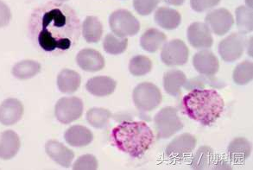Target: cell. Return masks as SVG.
<instances>
[{
  "mask_svg": "<svg viewBox=\"0 0 253 170\" xmlns=\"http://www.w3.org/2000/svg\"><path fill=\"white\" fill-rule=\"evenodd\" d=\"M116 86V82L108 76H96L88 80L85 84L87 92L96 97L111 95Z\"/></svg>",
  "mask_w": 253,
  "mask_h": 170,
  "instance_id": "17",
  "label": "cell"
},
{
  "mask_svg": "<svg viewBox=\"0 0 253 170\" xmlns=\"http://www.w3.org/2000/svg\"><path fill=\"white\" fill-rule=\"evenodd\" d=\"M167 38L164 32L158 29H150L142 35L140 45L145 51L155 53L165 44Z\"/></svg>",
  "mask_w": 253,
  "mask_h": 170,
  "instance_id": "24",
  "label": "cell"
},
{
  "mask_svg": "<svg viewBox=\"0 0 253 170\" xmlns=\"http://www.w3.org/2000/svg\"><path fill=\"white\" fill-rule=\"evenodd\" d=\"M24 115V106L20 100L7 99L0 105V123L4 126H13Z\"/></svg>",
  "mask_w": 253,
  "mask_h": 170,
  "instance_id": "14",
  "label": "cell"
},
{
  "mask_svg": "<svg viewBox=\"0 0 253 170\" xmlns=\"http://www.w3.org/2000/svg\"><path fill=\"white\" fill-rule=\"evenodd\" d=\"M99 164L96 157L92 155H84L79 157L73 165L75 170H96Z\"/></svg>",
  "mask_w": 253,
  "mask_h": 170,
  "instance_id": "35",
  "label": "cell"
},
{
  "mask_svg": "<svg viewBox=\"0 0 253 170\" xmlns=\"http://www.w3.org/2000/svg\"><path fill=\"white\" fill-rule=\"evenodd\" d=\"M112 118V113L107 109L94 107L88 110L86 113L87 122L94 128L102 129L107 126L110 119Z\"/></svg>",
  "mask_w": 253,
  "mask_h": 170,
  "instance_id": "30",
  "label": "cell"
},
{
  "mask_svg": "<svg viewBox=\"0 0 253 170\" xmlns=\"http://www.w3.org/2000/svg\"><path fill=\"white\" fill-rule=\"evenodd\" d=\"M111 138L120 151L134 158L142 157L154 143L152 129L142 121L121 123L113 128Z\"/></svg>",
  "mask_w": 253,
  "mask_h": 170,
  "instance_id": "3",
  "label": "cell"
},
{
  "mask_svg": "<svg viewBox=\"0 0 253 170\" xmlns=\"http://www.w3.org/2000/svg\"><path fill=\"white\" fill-rule=\"evenodd\" d=\"M162 1L167 4L174 5V6H180L185 2V0H162Z\"/></svg>",
  "mask_w": 253,
  "mask_h": 170,
  "instance_id": "38",
  "label": "cell"
},
{
  "mask_svg": "<svg viewBox=\"0 0 253 170\" xmlns=\"http://www.w3.org/2000/svg\"><path fill=\"white\" fill-rule=\"evenodd\" d=\"M11 12L6 3L0 0V28H3L10 24Z\"/></svg>",
  "mask_w": 253,
  "mask_h": 170,
  "instance_id": "37",
  "label": "cell"
},
{
  "mask_svg": "<svg viewBox=\"0 0 253 170\" xmlns=\"http://www.w3.org/2000/svg\"><path fill=\"white\" fill-rule=\"evenodd\" d=\"M211 85V86H214L217 88H220L224 86V84L222 82H220L218 79H213L212 76H198L196 78L190 79L188 80L185 83L184 86L185 89L187 90H190V89L195 88H203L205 85Z\"/></svg>",
  "mask_w": 253,
  "mask_h": 170,
  "instance_id": "33",
  "label": "cell"
},
{
  "mask_svg": "<svg viewBox=\"0 0 253 170\" xmlns=\"http://www.w3.org/2000/svg\"><path fill=\"white\" fill-rule=\"evenodd\" d=\"M187 37L192 47L197 49L210 48L213 43L212 33L207 24L195 22L188 28Z\"/></svg>",
  "mask_w": 253,
  "mask_h": 170,
  "instance_id": "12",
  "label": "cell"
},
{
  "mask_svg": "<svg viewBox=\"0 0 253 170\" xmlns=\"http://www.w3.org/2000/svg\"><path fill=\"white\" fill-rule=\"evenodd\" d=\"M155 129L159 139H167L183 128V124L178 116L177 110L167 106L157 113L154 118Z\"/></svg>",
  "mask_w": 253,
  "mask_h": 170,
  "instance_id": "4",
  "label": "cell"
},
{
  "mask_svg": "<svg viewBox=\"0 0 253 170\" xmlns=\"http://www.w3.org/2000/svg\"><path fill=\"white\" fill-rule=\"evenodd\" d=\"M220 0H190L192 9L197 12L210 10L219 4Z\"/></svg>",
  "mask_w": 253,
  "mask_h": 170,
  "instance_id": "36",
  "label": "cell"
},
{
  "mask_svg": "<svg viewBox=\"0 0 253 170\" xmlns=\"http://www.w3.org/2000/svg\"><path fill=\"white\" fill-rule=\"evenodd\" d=\"M76 62L80 68L86 72L100 71L106 62L103 55L92 48H84L77 54Z\"/></svg>",
  "mask_w": 253,
  "mask_h": 170,
  "instance_id": "15",
  "label": "cell"
},
{
  "mask_svg": "<svg viewBox=\"0 0 253 170\" xmlns=\"http://www.w3.org/2000/svg\"><path fill=\"white\" fill-rule=\"evenodd\" d=\"M227 153L231 160L236 164H241L250 157L252 144L247 138L238 137L229 143Z\"/></svg>",
  "mask_w": 253,
  "mask_h": 170,
  "instance_id": "21",
  "label": "cell"
},
{
  "mask_svg": "<svg viewBox=\"0 0 253 170\" xmlns=\"http://www.w3.org/2000/svg\"><path fill=\"white\" fill-rule=\"evenodd\" d=\"M196 143L195 136L189 133H183L171 141L166 148L165 154L170 159L181 160L193 152Z\"/></svg>",
  "mask_w": 253,
  "mask_h": 170,
  "instance_id": "11",
  "label": "cell"
},
{
  "mask_svg": "<svg viewBox=\"0 0 253 170\" xmlns=\"http://www.w3.org/2000/svg\"><path fill=\"white\" fill-rule=\"evenodd\" d=\"M193 65L196 71L206 76H213L219 69L218 58L209 49H203L196 53L193 57Z\"/></svg>",
  "mask_w": 253,
  "mask_h": 170,
  "instance_id": "13",
  "label": "cell"
},
{
  "mask_svg": "<svg viewBox=\"0 0 253 170\" xmlns=\"http://www.w3.org/2000/svg\"><path fill=\"white\" fill-rule=\"evenodd\" d=\"M152 69V62L144 55H137L132 58L129 64V70L134 76H143L147 75Z\"/></svg>",
  "mask_w": 253,
  "mask_h": 170,
  "instance_id": "32",
  "label": "cell"
},
{
  "mask_svg": "<svg viewBox=\"0 0 253 170\" xmlns=\"http://www.w3.org/2000/svg\"><path fill=\"white\" fill-rule=\"evenodd\" d=\"M128 39L120 38L114 34H107L103 41L104 50L110 55H117L126 50Z\"/></svg>",
  "mask_w": 253,
  "mask_h": 170,
  "instance_id": "29",
  "label": "cell"
},
{
  "mask_svg": "<svg viewBox=\"0 0 253 170\" xmlns=\"http://www.w3.org/2000/svg\"><path fill=\"white\" fill-rule=\"evenodd\" d=\"M132 98L137 109L147 113L156 109L161 104L163 96L160 89L153 83L143 82L134 89Z\"/></svg>",
  "mask_w": 253,
  "mask_h": 170,
  "instance_id": "5",
  "label": "cell"
},
{
  "mask_svg": "<svg viewBox=\"0 0 253 170\" xmlns=\"http://www.w3.org/2000/svg\"><path fill=\"white\" fill-rule=\"evenodd\" d=\"M109 24L113 34L118 38L133 37L140 31L139 21L129 10L114 11L110 16Z\"/></svg>",
  "mask_w": 253,
  "mask_h": 170,
  "instance_id": "6",
  "label": "cell"
},
{
  "mask_svg": "<svg viewBox=\"0 0 253 170\" xmlns=\"http://www.w3.org/2000/svg\"><path fill=\"white\" fill-rule=\"evenodd\" d=\"M209 30L217 36H224L229 32L234 24L233 15L229 10L219 8L209 12L205 18Z\"/></svg>",
  "mask_w": 253,
  "mask_h": 170,
  "instance_id": "10",
  "label": "cell"
},
{
  "mask_svg": "<svg viewBox=\"0 0 253 170\" xmlns=\"http://www.w3.org/2000/svg\"><path fill=\"white\" fill-rule=\"evenodd\" d=\"M83 100L77 97H64L55 106V114L59 122L69 125L79 119L83 113Z\"/></svg>",
  "mask_w": 253,
  "mask_h": 170,
  "instance_id": "7",
  "label": "cell"
},
{
  "mask_svg": "<svg viewBox=\"0 0 253 170\" xmlns=\"http://www.w3.org/2000/svg\"><path fill=\"white\" fill-rule=\"evenodd\" d=\"M66 142L73 147H85L92 143V131L83 126H73L64 134Z\"/></svg>",
  "mask_w": 253,
  "mask_h": 170,
  "instance_id": "19",
  "label": "cell"
},
{
  "mask_svg": "<svg viewBox=\"0 0 253 170\" xmlns=\"http://www.w3.org/2000/svg\"><path fill=\"white\" fill-rule=\"evenodd\" d=\"M155 21L163 29L173 31L181 24V14L169 7H160L155 14Z\"/></svg>",
  "mask_w": 253,
  "mask_h": 170,
  "instance_id": "20",
  "label": "cell"
},
{
  "mask_svg": "<svg viewBox=\"0 0 253 170\" xmlns=\"http://www.w3.org/2000/svg\"><path fill=\"white\" fill-rule=\"evenodd\" d=\"M214 160V153L212 148L202 146L195 152L192 158L191 166L193 170H209Z\"/></svg>",
  "mask_w": 253,
  "mask_h": 170,
  "instance_id": "27",
  "label": "cell"
},
{
  "mask_svg": "<svg viewBox=\"0 0 253 170\" xmlns=\"http://www.w3.org/2000/svg\"><path fill=\"white\" fill-rule=\"evenodd\" d=\"M45 150L48 157L62 167L69 168L71 166L75 154L73 150L62 143L55 140H50L46 143Z\"/></svg>",
  "mask_w": 253,
  "mask_h": 170,
  "instance_id": "16",
  "label": "cell"
},
{
  "mask_svg": "<svg viewBox=\"0 0 253 170\" xmlns=\"http://www.w3.org/2000/svg\"><path fill=\"white\" fill-rule=\"evenodd\" d=\"M160 0H134L135 10L141 16H148L158 7Z\"/></svg>",
  "mask_w": 253,
  "mask_h": 170,
  "instance_id": "34",
  "label": "cell"
},
{
  "mask_svg": "<svg viewBox=\"0 0 253 170\" xmlns=\"http://www.w3.org/2000/svg\"><path fill=\"white\" fill-rule=\"evenodd\" d=\"M29 31L38 49L59 55L77 44L82 26L76 10L65 3L50 1L35 9L29 21Z\"/></svg>",
  "mask_w": 253,
  "mask_h": 170,
  "instance_id": "1",
  "label": "cell"
},
{
  "mask_svg": "<svg viewBox=\"0 0 253 170\" xmlns=\"http://www.w3.org/2000/svg\"><path fill=\"white\" fill-rule=\"evenodd\" d=\"M233 81L237 85H245L250 83L253 79V64L252 61H245L234 68Z\"/></svg>",
  "mask_w": 253,
  "mask_h": 170,
  "instance_id": "31",
  "label": "cell"
},
{
  "mask_svg": "<svg viewBox=\"0 0 253 170\" xmlns=\"http://www.w3.org/2000/svg\"><path fill=\"white\" fill-rule=\"evenodd\" d=\"M56 1H60V2H64V1H67V0H56Z\"/></svg>",
  "mask_w": 253,
  "mask_h": 170,
  "instance_id": "39",
  "label": "cell"
},
{
  "mask_svg": "<svg viewBox=\"0 0 253 170\" xmlns=\"http://www.w3.org/2000/svg\"><path fill=\"white\" fill-rule=\"evenodd\" d=\"M187 82V77L183 72L172 69L166 72L164 76V86L166 92L173 97L181 94V89Z\"/></svg>",
  "mask_w": 253,
  "mask_h": 170,
  "instance_id": "23",
  "label": "cell"
},
{
  "mask_svg": "<svg viewBox=\"0 0 253 170\" xmlns=\"http://www.w3.org/2000/svg\"><path fill=\"white\" fill-rule=\"evenodd\" d=\"M237 26L240 34L246 35L253 30V9L246 6H240L236 9Z\"/></svg>",
  "mask_w": 253,
  "mask_h": 170,
  "instance_id": "28",
  "label": "cell"
},
{
  "mask_svg": "<svg viewBox=\"0 0 253 170\" xmlns=\"http://www.w3.org/2000/svg\"><path fill=\"white\" fill-rule=\"evenodd\" d=\"M183 113L189 119L209 126L221 116L225 102L219 92L212 89L195 88L185 95L181 101Z\"/></svg>",
  "mask_w": 253,
  "mask_h": 170,
  "instance_id": "2",
  "label": "cell"
},
{
  "mask_svg": "<svg viewBox=\"0 0 253 170\" xmlns=\"http://www.w3.org/2000/svg\"><path fill=\"white\" fill-rule=\"evenodd\" d=\"M246 46L247 39L245 36L240 33H233L219 42V55L223 61L233 62L242 56Z\"/></svg>",
  "mask_w": 253,
  "mask_h": 170,
  "instance_id": "9",
  "label": "cell"
},
{
  "mask_svg": "<svg viewBox=\"0 0 253 170\" xmlns=\"http://www.w3.org/2000/svg\"><path fill=\"white\" fill-rule=\"evenodd\" d=\"M41 71V64L38 61L25 60L19 61L12 68V75L19 80L33 78Z\"/></svg>",
  "mask_w": 253,
  "mask_h": 170,
  "instance_id": "26",
  "label": "cell"
},
{
  "mask_svg": "<svg viewBox=\"0 0 253 170\" xmlns=\"http://www.w3.org/2000/svg\"><path fill=\"white\" fill-rule=\"evenodd\" d=\"M189 50L184 42L175 39L165 43L162 49V61L168 67L182 66L188 62Z\"/></svg>",
  "mask_w": 253,
  "mask_h": 170,
  "instance_id": "8",
  "label": "cell"
},
{
  "mask_svg": "<svg viewBox=\"0 0 253 170\" xmlns=\"http://www.w3.org/2000/svg\"><path fill=\"white\" fill-rule=\"evenodd\" d=\"M82 82L81 75L71 69H63L57 77V86L60 92L71 94L79 89Z\"/></svg>",
  "mask_w": 253,
  "mask_h": 170,
  "instance_id": "22",
  "label": "cell"
},
{
  "mask_svg": "<svg viewBox=\"0 0 253 170\" xmlns=\"http://www.w3.org/2000/svg\"><path fill=\"white\" fill-rule=\"evenodd\" d=\"M19 136L13 130H5L0 136V159L10 160L20 149Z\"/></svg>",
  "mask_w": 253,
  "mask_h": 170,
  "instance_id": "18",
  "label": "cell"
},
{
  "mask_svg": "<svg viewBox=\"0 0 253 170\" xmlns=\"http://www.w3.org/2000/svg\"><path fill=\"white\" fill-rule=\"evenodd\" d=\"M82 31L85 41L88 43H96L102 37V24L98 17L88 16L83 22Z\"/></svg>",
  "mask_w": 253,
  "mask_h": 170,
  "instance_id": "25",
  "label": "cell"
}]
</instances>
